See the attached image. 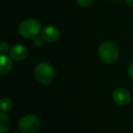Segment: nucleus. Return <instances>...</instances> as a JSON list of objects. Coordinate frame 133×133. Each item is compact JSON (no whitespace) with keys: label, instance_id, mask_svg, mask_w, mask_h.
Returning <instances> with one entry per match:
<instances>
[{"label":"nucleus","instance_id":"nucleus-1","mask_svg":"<svg viewBox=\"0 0 133 133\" xmlns=\"http://www.w3.org/2000/svg\"><path fill=\"white\" fill-rule=\"evenodd\" d=\"M99 58L106 64H112L118 58V48L115 43L111 41L102 43L98 48Z\"/></svg>","mask_w":133,"mask_h":133},{"label":"nucleus","instance_id":"nucleus-2","mask_svg":"<svg viewBox=\"0 0 133 133\" xmlns=\"http://www.w3.org/2000/svg\"><path fill=\"white\" fill-rule=\"evenodd\" d=\"M55 72L53 66L48 62H41L36 66L35 77L37 81L42 84H49L53 81Z\"/></svg>","mask_w":133,"mask_h":133},{"label":"nucleus","instance_id":"nucleus-3","mask_svg":"<svg viewBox=\"0 0 133 133\" xmlns=\"http://www.w3.org/2000/svg\"><path fill=\"white\" fill-rule=\"evenodd\" d=\"M18 31L25 38H35L40 32V24L35 19H26L19 25Z\"/></svg>","mask_w":133,"mask_h":133},{"label":"nucleus","instance_id":"nucleus-4","mask_svg":"<svg viewBox=\"0 0 133 133\" xmlns=\"http://www.w3.org/2000/svg\"><path fill=\"white\" fill-rule=\"evenodd\" d=\"M40 127L39 119L34 115H26L19 122V130L22 133H37Z\"/></svg>","mask_w":133,"mask_h":133},{"label":"nucleus","instance_id":"nucleus-5","mask_svg":"<svg viewBox=\"0 0 133 133\" xmlns=\"http://www.w3.org/2000/svg\"><path fill=\"white\" fill-rule=\"evenodd\" d=\"M113 99L118 105L126 106L130 102L131 95L129 90H127L124 88H118L113 91Z\"/></svg>","mask_w":133,"mask_h":133},{"label":"nucleus","instance_id":"nucleus-6","mask_svg":"<svg viewBox=\"0 0 133 133\" xmlns=\"http://www.w3.org/2000/svg\"><path fill=\"white\" fill-rule=\"evenodd\" d=\"M42 38L48 43H54L57 41L60 37V32L55 26H48L41 33Z\"/></svg>","mask_w":133,"mask_h":133},{"label":"nucleus","instance_id":"nucleus-7","mask_svg":"<svg viewBox=\"0 0 133 133\" xmlns=\"http://www.w3.org/2000/svg\"><path fill=\"white\" fill-rule=\"evenodd\" d=\"M28 49L26 46H22V45H17L14 46L10 50V56L13 59L16 61H21L24 60L26 57H28Z\"/></svg>","mask_w":133,"mask_h":133},{"label":"nucleus","instance_id":"nucleus-8","mask_svg":"<svg viewBox=\"0 0 133 133\" xmlns=\"http://www.w3.org/2000/svg\"><path fill=\"white\" fill-rule=\"evenodd\" d=\"M1 61V66H0V73L2 75L8 74L12 69V61L8 57L5 55H1L0 57Z\"/></svg>","mask_w":133,"mask_h":133},{"label":"nucleus","instance_id":"nucleus-9","mask_svg":"<svg viewBox=\"0 0 133 133\" xmlns=\"http://www.w3.org/2000/svg\"><path fill=\"white\" fill-rule=\"evenodd\" d=\"M10 120L8 115L4 112H1L0 114V133H5L9 129Z\"/></svg>","mask_w":133,"mask_h":133},{"label":"nucleus","instance_id":"nucleus-10","mask_svg":"<svg viewBox=\"0 0 133 133\" xmlns=\"http://www.w3.org/2000/svg\"><path fill=\"white\" fill-rule=\"evenodd\" d=\"M12 105H13L12 104V100L9 98H6V97L3 98L2 100H1V109H2V112L6 113L8 111H9L12 108Z\"/></svg>","mask_w":133,"mask_h":133},{"label":"nucleus","instance_id":"nucleus-11","mask_svg":"<svg viewBox=\"0 0 133 133\" xmlns=\"http://www.w3.org/2000/svg\"><path fill=\"white\" fill-rule=\"evenodd\" d=\"M77 2L82 8H87L92 4L93 0H77Z\"/></svg>","mask_w":133,"mask_h":133},{"label":"nucleus","instance_id":"nucleus-12","mask_svg":"<svg viewBox=\"0 0 133 133\" xmlns=\"http://www.w3.org/2000/svg\"><path fill=\"white\" fill-rule=\"evenodd\" d=\"M43 40L44 39L42 38V37H35L34 38V44H35V46H37V48H39V46H41L43 45Z\"/></svg>","mask_w":133,"mask_h":133},{"label":"nucleus","instance_id":"nucleus-13","mask_svg":"<svg viewBox=\"0 0 133 133\" xmlns=\"http://www.w3.org/2000/svg\"><path fill=\"white\" fill-rule=\"evenodd\" d=\"M8 46L6 43L3 42L2 44H1V55H5V54L8 52Z\"/></svg>","mask_w":133,"mask_h":133},{"label":"nucleus","instance_id":"nucleus-14","mask_svg":"<svg viewBox=\"0 0 133 133\" xmlns=\"http://www.w3.org/2000/svg\"><path fill=\"white\" fill-rule=\"evenodd\" d=\"M128 73H129V76L131 78H133V62L129 65V69H128Z\"/></svg>","mask_w":133,"mask_h":133},{"label":"nucleus","instance_id":"nucleus-15","mask_svg":"<svg viewBox=\"0 0 133 133\" xmlns=\"http://www.w3.org/2000/svg\"><path fill=\"white\" fill-rule=\"evenodd\" d=\"M126 4L129 6H133V0H125Z\"/></svg>","mask_w":133,"mask_h":133},{"label":"nucleus","instance_id":"nucleus-16","mask_svg":"<svg viewBox=\"0 0 133 133\" xmlns=\"http://www.w3.org/2000/svg\"><path fill=\"white\" fill-rule=\"evenodd\" d=\"M14 133H18V132H14Z\"/></svg>","mask_w":133,"mask_h":133}]
</instances>
